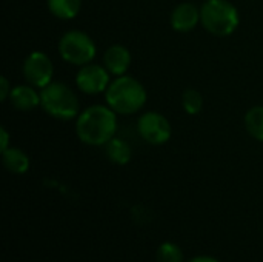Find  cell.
I'll use <instances>...</instances> for the list:
<instances>
[{
    "instance_id": "6da1fadb",
    "label": "cell",
    "mask_w": 263,
    "mask_h": 262,
    "mask_svg": "<svg viewBox=\"0 0 263 262\" xmlns=\"http://www.w3.org/2000/svg\"><path fill=\"white\" fill-rule=\"evenodd\" d=\"M117 133V113L108 105H91L79 113L76 120L77 137L91 147L106 145Z\"/></svg>"
},
{
    "instance_id": "7a4b0ae2",
    "label": "cell",
    "mask_w": 263,
    "mask_h": 262,
    "mask_svg": "<svg viewBox=\"0 0 263 262\" xmlns=\"http://www.w3.org/2000/svg\"><path fill=\"white\" fill-rule=\"evenodd\" d=\"M105 99L106 105L117 114L131 116L145 107L148 94L145 86L136 77L123 74L111 80L105 91Z\"/></svg>"
},
{
    "instance_id": "2e32d148",
    "label": "cell",
    "mask_w": 263,
    "mask_h": 262,
    "mask_svg": "<svg viewBox=\"0 0 263 262\" xmlns=\"http://www.w3.org/2000/svg\"><path fill=\"white\" fill-rule=\"evenodd\" d=\"M156 262H185V256L177 244L163 242L156 252Z\"/></svg>"
},
{
    "instance_id": "277c9868",
    "label": "cell",
    "mask_w": 263,
    "mask_h": 262,
    "mask_svg": "<svg viewBox=\"0 0 263 262\" xmlns=\"http://www.w3.org/2000/svg\"><path fill=\"white\" fill-rule=\"evenodd\" d=\"M40 107L57 120H71L79 116L77 96L62 82H51L40 88Z\"/></svg>"
},
{
    "instance_id": "8992f818",
    "label": "cell",
    "mask_w": 263,
    "mask_h": 262,
    "mask_svg": "<svg viewBox=\"0 0 263 262\" xmlns=\"http://www.w3.org/2000/svg\"><path fill=\"white\" fill-rule=\"evenodd\" d=\"M137 133L149 145H163L171 139L173 128L163 114L146 111L137 120Z\"/></svg>"
},
{
    "instance_id": "d6986e66",
    "label": "cell",
    "mask_w": 263,
    "mask_h": 262,
    "mask_svg": "<svg viewBox=\"0 0 263 262\" xmlns=\"http://www.w3.org/2000/svg\"><path fill=\"white\" fill-rule=\"evenodd\" d=\"M0 141H2V151H5L6 148H9V133L6 131L5 127H0Z\"/></svg>"
},
{
    "instance_id": "5bb4252c",
    "label": "cell",
    "mask_w": 263,
    "mask_h": 262,
    "mask_svg": "<svg viewBox=\"0 0 263 262\" xmlns=\"http://www.w3.org/2000/svg\"><path fill=\"white\" fill-rule=\"evenodd\" d=\"M49 12L60 20H71L77 17L82 8V0H46Z\"/></svg>"
},
{
    "instance_id": "9c48e42d",
    "label": "cell",
    "mask_w": 263,
    "mask_h": 262,
    "mask_svg": "<svg viewBox=\"0 0 263 262\" xmlns=\"http://www.w3.org/2000/svg\"><path fill=\"white\" fill-rule=\"evenodd\" d=\"M199 22H200V8H197L191 2H183L177 5L170 15V23L173 29L177 32H190L197 26Z\"/></svg>"
},
{
    "instance_id": "ba28073f",
    "label": "cell",
    "mask_w": 263,
    "mask_h": 262,
    "mask_svg": "<svg viewBox=\"0 0 263 262\" xmlns=\"http://www.w3.org/2000/svg\"><path fill=\"white\" fill-rule=\"evenodd\" d=\"M111 83V74L109 71L96 63H88L80 66L77 76H76V85L77 88L89 96L105 93Z\"/></svg>"
},
{
    "instance_id": "52a82bcc",
    "label": "cell",
    "mask_w": 263,
    "mask_h": 262,
    "mask_svg": "<svg viewBox=\"0 0 263 262\" xmlns=\"http://www.w3.org/2000/svg\"><path fill=\"white\" fill-rule=\"evenodd\" d=\"M26 82L35 88H43L52 82L54 66L48 54L43 51H32L26 56L22 66Z\"/></svg>"
},
{
    "instance_id": "4fadbf2b",
    "label": "cell",
    "mask_w": 263,
    "mask_h": 262,
    "mask_svg": "<svg viewBox=\"0 0 263 262\" xmlns=\"http://www.w3.org/2000/svg\"><path fill=\"white\" fill-rule=\"evenodd\" d=\"M105 153H106V158L116 165H126L133 159V150L129 144L119 137H112L105 145Z\"/></svg>"
},
{
    "instance_id": "8fae6325",
    "label": "cell",
    "mask_w": 263,
    "mask_h": 262,
    "mask_svg": "<svg viewBox=\"0 0 263 262\" xmlns=\"http://www.w3.org/2000/svg\"><path fill=\"white\" fill-rule=\"evenodd\" d=\"M11 105L18 111H31L40 105V91L37 93L32 85H17L12 88L9 96Z\"/></svg>"
},
{
    "instance_id": "9a60e30c",
    "label": "cell",
    "mask_w": 263,
    "mask_h": 262,
    "mask_svg": "<svg viewBox=\"0 0 263 262\" xmlns=\"http://www.w3.org/2000/svg\"><path fill=\"white\" fill-rule=\"evenodd\" d=\"M245 128L253 139L263 142V105L253 107L247 111Z\"/></svg>"
},
{
    "instance_id": "5b68a950",
    "label": "cell",
    "mask_w": 263,
    "mask_h": 262,
    "mask_svg": "<svg viewBox=\"0 0 263 262\" xmlns=\"http://www.w3.org/2000/svg\"><path fill=\"white\" fill-rule=\"evenodd\" d=\"M96 43L83 31L71 29L65 32L59 40V54L60 57L76 66L88 65L96 57Z\"/></svg>"
},
{
    "instance_id": "ac0fdd59",
    "label": "cell",
    "mask_w": 263,
    "mask_h": 262,
    "mask_svg": "<svg viewBox=\"0 0 263 262\" xmlns=\"http://www.w3.org/2000/svg\"><path fill=\"white\" fill-rule=\"evenodd\" d=\"M11 91H12V88H11L8 79L5 76H2L0 77V99H2V102H6V99H9Z\"/></svg>"
},
{
    "instance_id": "30bf717a",
    "label": "cell",
    "mask_w": 263,
    "mask_h": 262,
    "mask_svg": "<svg viewBox=\"0 0 263 262\" xmlns=\"http://www.w3.org/2000/svg\"><path fill=\"white\" fill-rule=\"evenodd\" d=\"M131 65V53L123 45H112L103 54V66L109 71V74L119 77L126 74Z\"/></svg>"
},
{
    "instance_id": "e0dca14e",
    "label": "cell",
    "mask_w": 263,
    "mask_h": 262,
    "mask_svg": "<svg viewBox=\"0 0 263 262\" xmlns=\"http://www.w3.org/2000/svg\"><path fill=\"white\" fill-rule=\"evenodd\" d=\"M182 107L183 110L190 114V116H196L202 111L203 108V97L202 94L194 90V88H188L183 91L182 94Z\"/></svg>"
},
{
    "instance_id": "7c38bea8",
    "label": "cell",
    "mask_w": 263,
    "mask_h": 262,
    "mask_svg": "<svg viewBox=\"0 0 263 262\" xmlns=\"http://www.w3.org/2000/svg\"><path fill=\"white\" fill-rule=\"evenodd\" d=\"M2 162L3 167L12 174H25L29 170L28 154L17 147H9L2 151Z\"/></svg>"
},
{
    "instance_id": "3957f363",
    "label": "cell",
    "mask_w": 263,
    "mask_h": 262,
    "mask_svg": "<svg viewBox=\"0 0 263 262\" xmlns=\"http://www.w3.org/2000/svg\"><path fill=\"white\" fill-rule=\"evenodd\" d=\"M200 23L213 36L227 37L237 29L240 15L228 0H206L200 8Z\"/></svg>"
},
{
    "instance_id": "ffe728a7",
    "label": "cell",
    "mask_w": 263,
    "mask_h": 262,
    "mask_svg": "<svg viewBox=\"0 0 263 262\" xmlns=\"http://www.w3.org/2000/svg\"><path fill=\"white\" fill-rule=\"evenodd\" d=\"M186 262H220L217 261L216 258H211V256H196V258H191L190 261Z\"/></svg>"
}]
</instances>
